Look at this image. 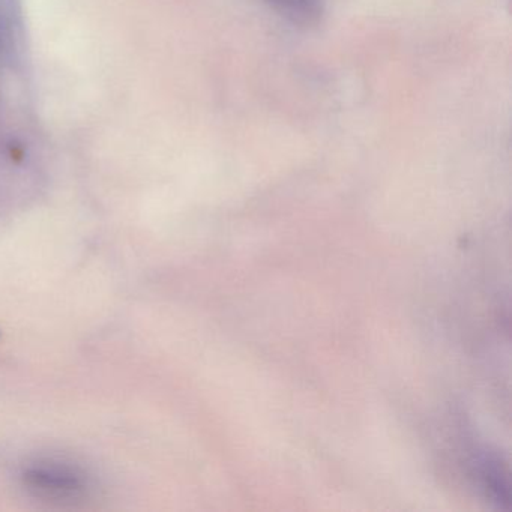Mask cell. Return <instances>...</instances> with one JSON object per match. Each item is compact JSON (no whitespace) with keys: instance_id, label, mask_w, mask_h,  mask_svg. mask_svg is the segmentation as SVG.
Returning a JSON list of instances; mask_svg holds the SVG:
<instances>
[{"instance_id":"6da1fadb","label":"cell","mask_w":512,"mask_h":512,"mask_svg":"<svg viewBox=\"0 0 512 512\" xmlns=\"http://www.w3.org/2000/svg\"><path fill=\"white\" fill-rule=\"evenodd\" d=\"M26 481L34 490L41 491L50 497L76 496L82 490V481L79 476L64 470H32L26 476Z\"/></svg>"},{"instance_id":"7a4b0ae2","label":"cell","mask_w":512,"mask_h":512,"mask_svg":"<svg viewBox=\"0 0 512 512\" xmlns=\"http://www.w3.org/2000/svg\"><path fill=\"white\" fill-rule=\"evenodd\" d=\"M278 16L299 26L319 23L325 11V0H263Z\"/></svg>"}]
</instances>
